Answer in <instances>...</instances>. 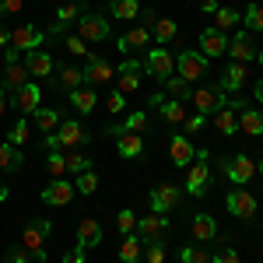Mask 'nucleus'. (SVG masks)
Returning <instances> with one entry per match:
<instances>
[{
    "instance_id": "nucleus-1",
    "label": "nucleus",
    "mask_w": 263,
    "mask_h": 263,
    "mask_svg": "<svg viewBox=\"0 0 263 263\" xmlns=\"http://www.w3.org/2000/svg\"><path fill=\"white\" fill-rule=\"evenodd\" d=\"M88 144V134H84V126L78 120H63L53 134H46V147L49 151H60V147H81Z\"/></svg>"
},
{
    "instance_id": "nucleus-2",
    "label": "nucleus",
    "mask_w": 263,
    "mask_h": 263,
    "mask_svg": "<svg viewBox=\"0 0 263 263\" xmlns=\"http://www.w3.org/2000/svg\"><path fill=\"white\" fill-rule=\"evenodd\" d=\"M46 235H49V221L46 218H35V221L25 224V235H21V246L32 253V260L35 263H46Z\"/></svg>"
},
{
    "instance_id": "nucleus-3",
    "label": "nucleus",
    "mask_w": 263,
    "mask_h": 263,
    "mask_svg": "<svg viewBox=\"0 0 263 263\" xmlns=\"http://www.w3.org/2000/svg\"><path fill=\"white\" fill-rule=\"evenodd\" d=\"M190 102L197 105L200 116H214L218 109H224V91L221 84H200L197 91H190Z\"/></svg>"
},
{
    "instance_id": "nucleus-4",
    "label": "nucleus",
    "mask_w": 263,
    "mask_h": 263,
    "mask_svg": "<svg viewBox=\"0 0 263 263\" xmlns=\"http://www.w3.org/2000/svg\"><path fill=\"white\" fill-rule=\"evenodd\" d=\"M176 70H179V78L186 84L200 81V78H207V57L197 53V49H182L179 57H176Z\"/></svg>"
},
{
    "instance_id": "nucleus-5",
    "label": "nucleus",
    "mask_w": 263,
    "mask_h": 263,
    "mask_svg": "<svg viewBox=\"0 0 263 263\" xmlns=\"http://www.w3.org/2000/svg\"><path fill=\"white\" fill-rule=\"evenodd\" d=\"M78 35L84 42H105L112 35V25H109V18H102V14H81L78 18Z\"/></svg>"
},
{
    "instance_id": "nucleus-6",
    "label": "nucleus",
    "mask_w": 263,
    "mask_h": 263,
    "mask_svg": "<svg viewBox=\"0 0 263 263\" xmlns=\"http://www.w3.org/2000/svg\"><path fill=\"white\" fill-rule=\"evenodd\" d=\"M137 239L141 242H162V239H168V218L165 214H147V218H137Z\"/></svg>"
},
{
    "instance_id": "nucleus-7",
    "label": "nucleus",
    "mask_w": 263,
    "mask_h": 263,
    "mask_svg": "<svg viewBox=\"0 0 263 263\" xmlns=\"http://www.w3.org/2000/svg\"><path fill=\"white\" fill-rule=\"evenodd\" d=\"M193 168H190V176H186V193H193V197H203L207 193V182H211V168H207V151H197L193 155Z\"/></svg>"
},
{
    "instance_id": "nucleus-8",
    "label": "nucleus",
    "mask_w": 263,
    "mask_h": 263,
    "mask_svg": "<svg viewBox=\"0 0 263 263\" xmlns=\"http://www.w3.org/2000/svg\"><path fill=\"white\" fill-rule=\"evenodd\" d=\"M228 211H232V218H239V221H256V200H253V193L249 190H232L228 193Z\"/></svg>"
},
{
    "instance_id": "nucleus-9",
    "label": "nucleus",
    "mask_w": 263,
    "mask_h": 263,
    "mask_svg": "<svg viewBox=\"0 0 263 263\" xmlns=\"http://www.w3.org/2000/svg\"><path fill=\"white\" fill-rule=\"evenodd\" d=\"M221 172L235 182V186H246V182L253 179V172H256V162H253L249 155H235V158H228V162L221 165Z\"/></svg>"
},
{
    "instance_id": "nucleus-10",
    "label": "nucleus",
    "mask_w": 263,
    "mask_h": 263,
    "mask_svg": "<svg viewBox=\"0 0 263 263\" xmlns=\"http://www.w3.org/2000/svg\"><path fill=\"white\" fill-rule=\"evenodd\" d=\"M179 200H182V193H179V186H172V182H162V186L151 190V211L155 214H168L172 207H179Z\"/></svg>"
},
{
    "instance_id": "nucleus-11",
    "label": "nucleus",
    "mask_w": 263,
    "mask_h": 263,
    "mask_svg": "<svg viewBox=\"0 0 263 263\" xmlns=\"http://www.w3.org/2000/svg\"><path fill=\"white\" fill-rule=\"evenodd\" d=\"M144 67H147V74H151V78H158L162 84L168 81L172 74H176V60L168 57V49H151V53H147V63H144Z\"/></svg>"
},
{
    "instance_id": "nucleus-12",
    "label": "nucleus",
    "mask_w": 263,
    "mask_h": 263,
    "mask_svg": "<svg viewBox=\"0 0 263 263\" xmlns=\"http://www.w3.org/2000/svg\"><path fill=\"white\" fill-rule=\"evenodd\" d=\"M74 182H67V179H53L46 190H42V203H49V207H67V203L74 200Z\"/></svg>"
},
{
    "instance_id": "nucleus-13",
    "label": "nucleus",
    "mask_w": 263,
    "mask_h": 263,
    "mask_svg": "<svg viewBox=\"0 0 263 263\" xmlns=\"http://www.w3.org/2000/svg\"><path fill=\"white\" fill-rule=\"evenodd\" d=\"M141 63L137 60H123L120 67H116V91H123V95H126V91H137V88H141Z\"/></svg>"
},
{
    "instance_id": "nucleus-14",
    "label": "nucleus",
    "mask_w": 263,
    "mask_h": 263,
    "mask_svg": "<svg viewBox=\"0 0 263 263\" xmlns=\"http://www.w3.org/2000/svg\"><path fill=\"white\" fill-rule=\"evenodd\" d=\"M84 74V84H105V81H112L116 78V70H112V63L109 60H102V57H88V67L81 70Z\"/></svg>"
},
{
    "instance_id": "nucleus-15",
    "label": "nucleus",
    "mask_w": 263,
    "mask_h": 263,
    "mask_svg": "<svg viewBox=\"0 0 263 263\" xmlns=\"http://www.w3.org/2000/svg\"><path fill=\"white\" fill-rule=\"evenodd\" d=\"M193 144H190V137L186 134H172V141H168V162L176 165V168H186V165L193 162Z\"/></svg>"
},
{
    "instance_id": "nucleus-16",
    "label": "nucleus",
    "mask_w": 263,
    "mask_h": 263,
    "mask_svg": "<svg viewBox=\"0 0 263 263\" xmlns=\"http://www.w3.org/2000/svg\"><path fill=\"white\" fill-rule=\"evenodd\" d=\"M39 42H42V32L35 25H18V28L11 32V49H18V53L39 49Z\"/></svg>"
},
{
    "instance_id": "nucleus-17",
    "label": "nucleus",
    "mask_w": 263,
    "mask_h": 263,
    "mask_svg": "<svg viewBox=\"0 0 263 263\" xmlns=\"http://www.w3.org/2000/svg\"><path fill=\"white\" fill-rule=\"evenodd\" d=\"M228 53L235 63H249L256 57V42H253V32H239L235 39H228Z\"/></svg>"
},
{
    "instance_id": "nucleus-18",
    "label": "nucleus",
    "mask_w": 263,
    "mask_h": 263,
    "mask_svg": "<svg viewBox=\"0 0 263 263\" xmlns=\"http://www.w3.org/2000/svg\"><path fill=\"white\" fill-rule=\"evenodd\" d=\"M200 49H203V57H224V53H228V35L218 32V28H203L200 32Z\"/></svg>"
},
{
    "instance_id": "nucleus-19",
    "label": "nucleus",
    "mask_w": 263,
    "mask_h": 263,
    "mask_svg": "<svg viewBox=\"0 0 263 263\" xmlns=\"http://www.w3.org/2000/svg\"><path fill=\"white\" fill-rule=\"evenodd\" d=\"M81 14H84L81 4H78V0H67L60 11H57V21L49 25V35H63V32H67V25H70V21H78Z\"/></svg>"
},
{
    "instance_id": "nucleus-20",
    "label": "nucleus",
    "mask_w": 263,
    "mask_h": 263,
    "mask_svg": "<svg viewBox=\"0 0 263 263\" xmlns=\"http://www.w3.org/2000/svg\"><path fill=\"white\" fill-rule=\"evenodd\" d=\"M25 67H28L32 78H49L53 74V57L46 49H28L25 53Z\"/></svg>"
},
{
    "instance_id": "nucleus-21",
    "label": "nucleus",
    "mask_w": 263,
    "mask_h": 263,
    "mask_svg": "<svg viewBox=\"0 0 263 263\" xmlns=\"http://www.w3.org/2000/svg\"><path fill=\"white\" fill-rule=\"evenodd\" d=\"M39 99H42L39 84H21L18 91H14V105L21 109V116H28V112H35V109H39Z\"/></svg>"
},
{
    "instance_id": "nucleus-22",
    "label": "nucleus",
    "mask_w": 263,
    "mask_h": 263,
    "mask_svg": "<svg viewBox=\"0 0 263 263\" xmlns=\"http://www.w3.org/2000/svg\"><path fill=\"white\" fill-rule=\"evenodd\" d=\"M190 232L197 235V242H214V239H218V221H214L211 214H193Z\"/></svg>"
},
{
    "instance_id": "nucleus-23",
    "label": "nucleus",
    "mask_w": 263,
    "mask_h": 263,
    "mask_svg": "<svg viewBox=\"0 0 263 263\" xmlns=\"http://www.w3.org/2000/svg\"><path fill=\"white\" fill-rule=\"evenodd\" d=\"M21 84H28V67H25L21 60L7 63V67H4V81H0V88H4V91H18Z\"/></svg>"
},
{
    "instance_id": "nucleus-24",
    "label": "nucleus",
    "mask_w": 263,
    "mask_h": 263,
    "mask_svg": "<svg viewBox=\"0 0 263 263\" xmlns=\"http://www.w3.org/2000/svg\"><path fill=\"white\" fill-rule=\"evenodd\" d=\"M116 151H120L123 158H141V155H144V141H141V134L120 130V134H116Z\"/></svg>"
},
{
    "instance_id": "nucleus-25",
    "label": "nucleus",
    "mask_w": 263,
    "mask_h": 263,
    "mask_svg": "<svg viewBox=\"0 0 263 263\" xmlns=\"http://www.w3.org/2000/svg\"><path fill=\"white\" fill-rule=\"evenodd\" d=\"M99 242H102V224L95 218H81V224H78V246L91 249V246H99Z\"/></svg>"
},
{
    "instance_id": "nucleus-26",
    "label": "nucleus",
    "mask_w": 263,
    "mask_h": 263,
    "mask_svg": "<svg viewBox=\"0 0 263 263\" xmlns=\"http://www.w3.org/2000/svg\"><path fill=\"white\" fill-rule=\"evenodd\" d=\"M70 95V105L78 109V112H91L95 105H99V99H95V91H91V84H81V88H74V91H67Z\"/></svg>"
},
{
    "instance_id": "nucleus-27",
    "label": "nucleus",
    "mask_w": 263,
    "mask_h": 263,
    "mask_svg": "<svg viewBox=\"0 0 263 263\" xmlns=\"http://www.w3.org/2000/svg\"><path fill=\"white\" fill-rule=\"evenodd\" d=\"M158 112H162V120L165 123H172V126H182L186 123V102H176V99H168V102H158Z\"/></svg>"
},
{
    "instance_id": "nucleus-28",
    "label": "nucleus",
    "mask_w": 263,
    "mask_h": 263,
    "mask_svg": "<svg viewBox=\"0 0 263 263\" xmlns=\"http://www.w3.org/2000/svg\"><path fill=\"white\" fill-rule=\"evenodd\" d=\"M214 126H218V134H224V137L239 134V112H235V109H228V102H224V109L214 112Z\"/></svg>"
},
{
    "instance_id": "nucleus-29",
    "label": "nucleus",
    "mask_w": 263,
    "mask_h": 263,
    "mask_svg": "<svg viewBox=\"0 0 263 263\" xmlns=\"http://www.w3.org/2000/svg\"><path fill=\"white\" fill-rule=\"evenodd\" d=\"M57 88H63V91H74V88H81L84 84V74L78 70V67H57Z\"/></svg>"
},
{
    "instance_id": "nucleus-30",
    "label": "nucleus",
    "mask_w": 263,
    "mask_h": 263,
    "mask_svg": "<svg viewBox=\"0 0 263 263\" xmlns=\"http://www.w3.org/2000/svg\"><path fill=\"white\" fill-rule=\"evenodd\" d=\"M246 84V63H228V70H224V78H221V91H239Z\"/></svg>"
},
{
    "instance_id": "nucleus-31",
    "label": "nucleus",
    "mask_w": 263,
    "mask_h": 263,
    "mask_svg": "<svg viewBox=\"0 0 263 263\" xmlns=\"http://www.w3.org/2000/svg\"><path fill=\"white\" fill-rule=\"evenodd\" d=\"M21 162H25L21 147H14V144H0V172H18Z\"/></svg>"
},
{
    "instance_id": "nucleus-32",
    "label": "nucleus",
    "mask_w": 263,
    "mask_h": 263,
    "mask_svg": "<svg viewBox=\"0 0 263 263\" xmlns=\"http://www.w3.org/2000/svg\"><path fill=\"white\" fill-rule=\"evenodd\" d=\"M239 134L263 137V116L256 112V109H242V112H239Z\"/></svg>"
},
{
    "instance_id": "nucleus-33",
    "label": "nucleus",
    "mask_w": 263,
    "mask_h": 263,
    "mask_svg": "<svg viewBox=\"0 0 263 263\" xmlns=\"http://www.w3.org/2000/svg\"><path fill=\"white\" fill-rule=\"evenodd\" d=\"M109 11H112L116 21H134L141 14V4L137 0H109Z\"/></svg>"
},
{
    "instance_id": "nucleus-34",
    "label": "nucleus",
    "mask_w": 263,
    "mask_h": 263,
    "mask_svg": "<svg viewBox=\"0 0 263 263\" xmlns=\"http://www.w3.org/2000/svg\"><path fill=\"white\" fill-rule=\"evenodd\" d=\"M141 239H137V232H130V235H123V246H120V260L123 263H141Z\"/></svg>"
},
{
    "instance_id": "nucleus-35",
    "label": "nucleus",
    "mask_w": 263,
    "mask_h": 263,
    "mask_svg": "<svg viewBox=\"0 0 263 263\" xmlns=\"http://www.w3.org/2000/svg\"><path fill=\"white\" fill-rule=\"evenodd\" d=\"M147 42H151V32L141 25V28H130L126 35H120V49H144Z\"/></svg>"
},
{
    "instance_id": "nucleus-36",
    "label": "nucleus",
    "mask_w": 263,
    "mask_h": 263,
    "mask_svg": "<svg viewBox=\"0 0 263 263\" xmlns=\"http://www.w3.org/2000/svg\"><path fill=\"white\" fill-rule=\"evenodd\" d=\"M32 116H35V126H39L42 134H53V130L63 123L60 120V109H35Z\"/></svg>"
},
{
    "instance_id": "nucleus-37",
    "label": "nucleus",
    "mask_w": 263,
    "mask_h": 263,
    "mask_svg": "<svg viewBox=\"0 0 263 263\" xmlns=\"http://www.w3.org/2000/svg\"><path fill=\"white\" fill-rule=\"evenodd\" d=\"M239 21H242V14H239V11H232V7H218V11H214V28L224 32V35H228V28H235Z\"/></svg>"
},
{
    "instance_id": "nucleus-38",
    "label": "nucleus",
    "mask_w": 263,
    "mask_h": 263,
    "mask_svg": "<svg viewBox=\"0 0 263 263\" xmlns=\"http://www.w3.org/2000/svg\"><path fill=\"white\" fill-rule=\"evenodd\" d=\"M246 32H263V4L260 0H249V11L242 14Z\"/></svg>"
},
{
    "instance_id": "nucleus-39",
    "label": "nucleus",
    "mask_w": 263,
    "mask_h": 263,
    "mask_svg": "<svg viewBox=\"0 0 263 263\" xmlns=\"http://www.w3.org/2000/svg\"><path fill=\"white\" fill-rule=\"evenodd\" d=\"M74 190H78V193H84V197H91V193L99 190V176H95V168L78 172V176H74Z\"/></svg>"
},
{
    "instance_id": "nucleus-40",
    "label": "nucleus",
    "mask_w": 263,
    "mask_h": 263,
    "mask_svg": "<svg viewBox=\"0 0 263 263\" xmlns=\"http://www.w3.org/2000/svg\"><path fill=\"white\" fill-rule=\"evenodd\" d=\"M179 260L182 263H211V249L207 246H182Z\"/></svg>"
},
{
    "instance_id": "nucleus-41",
    "label": "nucleus",
    "mask_w": 263,
    "mask_h": 263,
    "mask_svg": "<svg viewBox=\"0 0 263 263\" xmlns=\"http://www.w3.org/2000/svg\"><path fill=\"white\" fill-rule=\"evenodd\" d=\"M176 21H168V18H155V39L162 42V46H168V39H176Z\"/></svg>"
},
{
    "instance_id": "nucleus-42",
    "label": "nucleus",
    "mask_w": 263,
    "mask_h": 263,
    "mask_svg": "<svg viewBox=\"0 0 263 263\" xmlns=\"http://www.w3.org/2000/svg\"><path fill=\"white\" fill-rule=\"evenodd\" d=\"M46 172H49L53 179H63V172H67V155L49 151V158H46Z\"/></svg>"
},
{
    "instance_id": "nucleus-43",
    "label": "nucleus",
    "mask_w": 263,
    "mask_h": 263,
    "mask_svg": "<svg viewBox=\"0 0 263 263\" xmlns=\"http://www.w3.org/2000/svg\"><path fill=\"white\" fill-rule=\"evenodd\" d=\"M165 239L162 242H144V263H165Z\"/></svg>"
},
{
    "instance_id": "nucleus-44",
    "label": "nucleus",
    "mask_w": 263,
    "mask_h": 263,
    "mask_svg": "<svg viewBox=\"0 0 263 263\" xmlns=\"http://www.w3.org/2000/svg\"><path fill=\"white\" fill-rule=\"evenodd\" d=\"M88 168H91V158H84L81 151H70V155H67V172L78 176V172H88Z\"/></svg>"
},
{
    "instance_id": "nucleus-45",
    "label": "nucleus",
    "mask_w": 263,
    "mask_h": 263,
    "mask_svg": "<svg viewBox=\"0 0 263 263\" xmlns=\"http://www.w3.org/2000/svg\"><path fill=\"white\" fill-rule=\"evenodd\" d=\"M165 84H168V91H172V99H176V102H186V99H190V84L182 81V78H176V74H172Z\"/></svg>"
},
{
    "instance_id": "nucleus-46",
    "label": "nucleus",
    "mask_w": 263,
    "mask_h": 263,
    "mask_svg": "<svg viewBox=\"0 0 263 263\" xmlns=\"http://www.w3.org/2000/svg\"><path fill=\"white\" fill-rule=\"evenodd\" d=\"M144 126H147V112H130V116H126V123H123V130H130V134H141Z\"/></svg>"
},
{
    "instance_id": "nucleus-47",
    "label": "nucleus",
    "mask_w": 263,
    "mask_h": 263,
    "mask_svg": "<svg viewBox=\"0 0 263 263\" xmlns=\"http://www.w3.org/2000/svg\"><path fill=\"white\" fill-rule=\"evenodd\" d=\"M116 228H120L123 235H130V232L137 228V214H134V211H120V214H116Z\"/></svg>"
},
{
    "instance_id": "nucleus-48",
    "label": "nucleus",
    "mask_w": 263,
    "mask_h": 263,
    "mask_svg": "<svg viewBox=\"0 0 263 263\" xmlns=\"http://www.w3.org/2000/svg\"><path fill=\"white\" fill-rule=\"evenodd\" d=\"M25 141H28V120L21 116V120L14 123V130H11V141H7V144H14V147H21Z\"/></svg>"
},
{
    "instance_id": "nucleus-49",
    "label": "nucleus",
    "mask_w": 263,
    "mask_h": 263,
    "mask_svg": "<svg viewBox=\"0 0 263 263\" xmlns=\"http://www.w3.org/2000/svg\"><path fill=\"white\" fill-rule=\"evenodd\" d=\"M67 49H70L74 57H84V60L91 57V49H84V39H81V35H67Z\"/></svg>"
},
{
    "instance_id": "nucleus-50",
    "label": "nucleus",
    "mask_w": 263,
    "mask_h": 263,
    "mask_svg": "<svg viewBox=\"0 0 263 263\" xmlns=\"http://www.w3.org/2000/svg\"><path fill=\"white\" fill-rule=\"evenodd\" d=\"M28 260H32V253L25 246H7V263H28Z\"/></svg>"
},
{
    "instance_id": "nucleus-51",
    "label": "nucleus",
    "mask_w": 263,
    "mask_h": 263,
    "mask_svg": "<svg viewBox=\"0 0 263 263\" xmlns=\"http://www.w3.org/2000/svg\"><path fill=\"white\" fill-rule=\"evenodd\" d=\"M211 263H239V253H235L232 246H221V249L211 256Z\"/></svg>"
},
{
    "instance_id": "nucleus-52",
    "label": "nucleus",
    "mask_w": 263,
    "mask_h": 263,
    "mask_svg": "<svg viewBox=\"0 0 263 263\" xmlns=\"http://www.w3.org/2000/svg\"><path fill=\"white\" fill-rule=\"evenodd\" d=\"M105 109H109L112 116H120L123 109H126V102H123V91H112V95H109V102H105Z\"/></svg>"
},
{
    "instance_id": "nucleus-53",
    "label": "nucleus",
    "mask_w": 263,
    "mask_h": 263,
    "mask_svg": "<svg viewBox=\"0 0 263 263\" xmlns=\"http://www.w3.org/2000/svg\"><path fill=\"white\" fill-rule=\"evenodd\" d=\"M63 263H84V249H81V246L67 249V253H63Z\"/></svg>"
},
{
    "instance_id": "nucleus-54",
    "label": "nucleus",
    "mask_w": 263,
    "mask_h": 263,
    "mask_svg": "<svg viewBox=\"0 0 263 263\" xmlns=\"http://www.w3.org/2000/svg\"><path fill=\"white\" fill-rule=\"evenodd\" d=\"M182 126H186V134H197V130L203 126V116H200V112H197V116H186V123H182Z\"/></svg>"
},
{
    "instance_id": "nucleus-55",
    "label": "nucleus",
    "mask_w": 263,
    "mask_h": 263,
    "mask_svg": "<svg viewBox=\"0 0 263 263\" xmlns=\"http://www.w3.org/2000/svg\"><path fill=\"white\" fill-rule=\"evenodd\" d=\"M21 4H25V0H0L4 14H18V11H21Z\"/></svg>"
},
{
    "instance_id": "nucleus-56",
    "label": "nucleus",
    "mask_w": 263,
    "mask_h": 263,
    "mask_svg": "<svg viewBox=\"0 0 263 263\" xmlns=\"http://www.w3.org/2000/svg\"><path fill=\"white\" fill-rule=\"evenodd\" d=\"M197 4H200V11H207V14H214V11H218V7H221V4H218V0H197Z\"/></svg>"
},
{
    "instance_id": "nucleus-57",
    "label": "nucleus",
    "mask_w": 263,
    "mask_h": 263,
    "mask_svg": "<svg viewBox=\"0 0 263 263\" xmlns=\"http://www.w3.org/2000/svg\"><path fill=\"white\" fill-rule=\"evenodd\" d=\"M4 46H11V32H7L4 21H0V49H4Z\"/></svg>"
},
{
    "instance_id": "nucleus-58",
    "label": "nucleus",
    "mask_w": 263,
    "mask_h": 263,
    "mask_svg": "<svg viewBox=\"0 0 263 263\" xmlns=\"http://www.w3.org/2000/svg\"><path fill=\"white\" fill-rule=\"evenodd\" d=\"M253 99H256V102H263V78H260L256 84H253Z\"/></svg>"
},
{
    "instance_id": "nucleus-59",
    "label": "nucleus",
    "mask_w": 263,
    "mask_h": 263,
    "mask_svg": "<svg viewBox=\"0 0 263 263\" xmlns=\"http://www.w3.org/2000/svg\"><path fill=\"white\" fill-rule=\"evenodd\" d=\"M7 193H11V190H7V186H4V182H0V203L7 200Z\"/></svg>"
},
{
    "instance_id": "nucleus-60",
    "label": "nucleus",
    "mask_w": 263,
    "mask_h": 263,
    "mask_svg": "<svg viewBox=\"0 0 263 263\" xmlns=\"http://www.w3.org/2000/svg\"><path fill=\"white\" fill-rule=\"evenodd\" d=\"M4 109H7V102H4V88H0V116H4Z\"/></svg>"
},
{
    "instance_id": "nucleus-61",
    "label": "nucleus",
    "mask_w": 263,
    "mask_h": 263,
    "mask_svg": "<svg viewBox=\"0 0 263 263\" xmlns=\"http://www.w3.org/2000/svg\"><path fill=\"white\" fill-rule=\"evenodd\" d=\"M256 60H260V67H263V53H256Z\"/></svg>"
},
{
    "instance_id": "nucleus-62",
    "label": "nucleus",
    "mask_w": 263,
    "mask_h": 263,
    "mask_svg": "<svg viewBox=\"0 0 263 263\" xmlns=\"http://www.w3.org/2000/svg\"><path fill=\"white\" fill-rule=\"evenodd\" d=\"M256 172H260V176H263V162H260V165H256Z\"/></svg>"
},
{
    "instance_id": "nucleus-63",
    "label": "nucleus",
    "mask_w": 263,
    "mask_h": 263,
    "mask_svg": "<svg viewBox=\"0 0 263 263\" xmlns=\"http://www.w3.org/2000/svg\"><path fill=\"white\" fill-rule=\"evenodd\" d=\"M190 4H197V0H190Z\"/></svg>"
}]
</instances>
